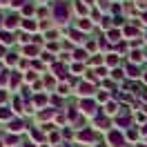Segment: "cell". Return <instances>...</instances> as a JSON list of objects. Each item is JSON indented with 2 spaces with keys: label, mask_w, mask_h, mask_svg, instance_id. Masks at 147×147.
I'll list each match as a JSON object with an SVG mask.
<instances>
[{
  "label": "cell",
  "mask_w": 147,
  "mask_h": 147,
  "mask_svg": "<svg viewBox=\"0 0 147 147\" xmlns=\"http://www.w3.org/2000/svg\"><path fill=\"white\" fill-rule=\"evenodd\" d=\"M109 140H111L116 147H123V136H120V134H116V131H111V134H109Z\"/></svg>",
  "instance_id": "7a4b0ae2"
},
{
  "label": "cell",
  "mask_w": 147,
  "mask_h": 147,
  "mask_svg": "<svg viewBox=\"0 0 147 147\" xmlns=\"http://www.w3.org/2000/svg\"><path fill=\"white\" fill-rule=\"evenodd\" d=\"M16 20H18V18H16V16H11V18L7 20V27H13V25H16Z\"/></svg>",
  "instance_id": "277c9868"
},
{
  "label": "cell",
  "mask_w": 147,
  "mask_h": 147,
  "mask_svg": "<svg viewBox=\"0 0 147 147\" xmlns=\"http://www.w3.org/2000/svg\"><path fill=\"white\" fill-rule=\"evenodd\" d=\"M80 92H83V94H89V92H92V87H89V85H80Z\"/></svg>",
  "instance_id": "3957f363"
},
{
  "label": "cell",
  "mask_w": 147,
  "mask_h": 147,
  "mask_svg": "<svg viewBox=\"0 0 147 147\" xmlns=\"http://www.w3.org/2000/svg\"><path fill=\"white\" fill-rule=\"evenodd\" d=\"M0 100H5V94H2V92H0Z\"/></svg>",
  "instance_id": "5b68a950"
},
{
  "label": "cell",
  "mask_w": 147,
  "mask_h": 147,
  "mask_svg": "<svg viewBox=\"0 0 147 147\" xmlns=\"http://www.w3.org/2000/svg\"><path fill=\"white\" fill-rule=\"evenodd\" d=\"M56 18H58V20H65V18H67V7H65L63 2H60V5H56Z\"/></svg>",
  "instance_id": "6da1fadb"
}]
</instances>
